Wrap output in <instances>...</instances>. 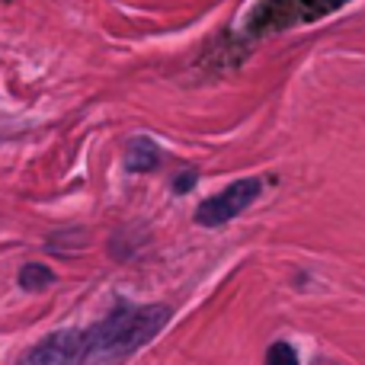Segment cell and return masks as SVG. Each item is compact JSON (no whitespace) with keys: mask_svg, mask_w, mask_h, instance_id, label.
<instances>
[{"mask_svg":"<svg viewBox=\"0 0 365 365\" xmlns=\"http://www.w3.org/2000/svg\"><path fill=\"white\" fill-rule=\"evenodd\" d=\"M173 311L167 304H119L106 321L83 330L87 336V365H113L138 353L167 327Z\"/></svg>","mask_w":365,"mask_h":365,"instance_id":"1","label":"cell"},{"mask_svg":"<svg viewBox=\"0 0 365 365\" xmlns=\"http://www.w3.org/2000/svg\"><path fill=\"white\" fill-rule=\"evenodd\" d=\"M259 192H263V180H257V177L231 182V186H225L221 192H215L212 199H205L195 208V225H202V227L227 225V221L237 218L240 212H247V208L259 199Z\"/></svg>","mask_w":365,"mask_h":365,"instance_id":"2","label":"cell"},{"mask_svg":"<svg viewBox=\"0 0 365 365\" xmlns=\"http://www.w3.org/2000/svg\"><path fill=\"white\" fill-rule=\"evenodd\" d=\"M16 365H87V336L83 330H61L19 356Z\"/></svg>","mask_w":365,"mask_h":365,"instance_id":"3","label":"cell"},{"mask_svg":"<svg viewBox=\"0 0 365 365\" xmlns=\"http://www.w3.org/2000/svg\"><path fill=\"white\" fill-rule=\"evenodd\" d=\"M128 170L135 173H148L154 170V167L160 164V154H158V145H154L151 138H132V145H128V158H125Z\"/></svg>","mask_w":365,"mask_h":365,"instance_id":"4","label":"cell"},{"mask_svg":"<svg viewBox=\"0 0 365 365\" xmlns=\"http://www.w3.org/2000/svg\"><path fill=\"white\" fill-rule=\"evenodd\" d=\"M51 282H55V272L42 263H29L19 269V285H23L26 292H42V289H48Z\"/></svg>","mask_w":365,"mask_h":365,"instance_id":"5","label":"cell"},{"mask_svg":"<svg viewBox=\"0 0 365 365\" xmlns=\"http://www.w3.org/2000/svg\"><path fill=\"white\" fill-rule=\"evenodd\" d=\"M266 365H298V353L292 343H272L266 349Z\"/></svg>","mask_w":365,"mask_h":365,"instance_id":"6","label":"cell"},{"mask_svg":"<svg viewBox=\"0 0 365 365\" xmlns=\"http://www.w3.org/2000/svg\"><path fill=\"white\" fill-rule=\"evenodd\" d=\"M192 182H195V177H192V173H189V177H186V180H182V177H180V180H177V189H180V192H182V189H189V186H192Z\"/></svg>","mask_w":365,"mask_h":365,"instance_id":"7","label":"cell"},{"mask_svg":"<svg viewBox=\"0 0 365 365\" xmlns=\"http://www.w3.org/2000/svg\"><path fill=\"white\" fill-rule=\"evenodd\" d=\"M327 6H340V4H346V0H324Z\"/></svg>","mask_w":365,"mask_h":365,"instance_id":"8","label":"cell"}]
</instances>
